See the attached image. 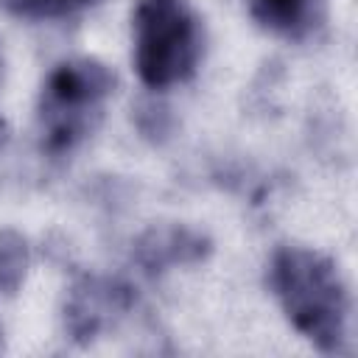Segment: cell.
<instances>
[{
  "label": "cell",
  "mask_w": 358,
  "mask_h": 358,
  "mask_svg": "<svg viewBox=\"0 0 358 358\" xmlns=\"http://www.w3.org/2000/svg\"><path fill=\"white\" fill-rule=\"evenodd\" d=\"M106 73L95 64H62L50 81L45 95L48 126L59 137H70L84 123V109L95 106L106 92Z\"/></svg>",
  "instance_id": "obj_3"
},
{
  "label": "cell",
  "mask_w": 358,
  "mask_h": 358,
  "mask_svg": "<svg viewBox=\"0 0 358 358\" xmlns=\"http://www.w3.org/2000/svg\"><path fill=\"white\" fill-rule=\"evenodd\" d=\"M280 296L299 330L316 341H336L341 333L344 296L327 263L308 252H285L277 263Z\"/></svg>",
  "instance_id": "obj_2"
},
{
  "label": "cell",
  "mask_w": 358,
  "mask_h": 358,
  "mask_svg": "<svg viewBox=\"0 0 358 358\" xmlns=\"http://www.w3.org/2000/svg\"><path fill=\"white\" fill-rule=\"evenodd\" d=\"M310 0H252L255 14L271 28H291L299 22Z\"/></svg>",
  "instance_id": "obj_4"
},
{
  "label": "cell",
  "mask_w": 358,
  "mask_h": 358,
  "mask_svg": "<svg viewBox=\"0 0 358 358\" xmlns=\"http://www.w3.org/2000/svg\"><path fill=\"white\" fill-rule=\"evenodd\" d=\"M3 3L22 17H62L81 8L87 0H3Z\"/></svg>",
  "instance_id": "obj_5"
},
{
  "label": "cell",
  "mask_w": 358,
  "mask_h": 358,
  "mask_svg": "<svg viewBox=\"0 0 358 358\" xmlns=\"http://www.w3.org/2000/svg\"><path fill=\"white\" fill-rule=\"evenodd\" d=\"M199 59V31L185 0H143L134 17V62L148 87L187 78Z\"/></svg>",
  "instance_id": "obj_1"
}]
</instances>
